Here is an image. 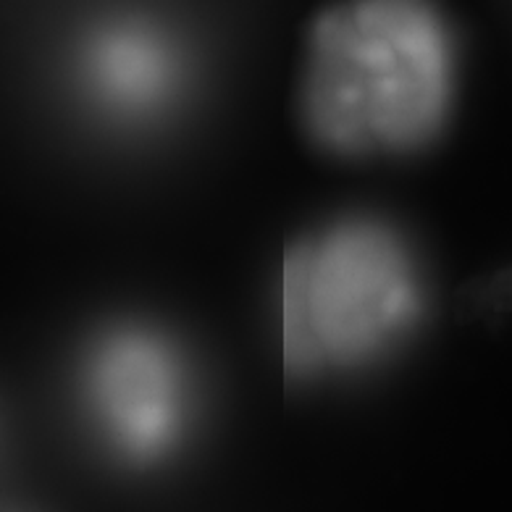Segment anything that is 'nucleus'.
<instances>
[{
  "label": "nucleus",
  "mask_w": 512,
  "mask_h": 512,
  "mask_svg": "<svg viewBox=\"0 0 512 512\" xmlns=\"http://www.w3.org/2000/svg\"><path fill=\"white\" fill-rule=\"evenodd\" d=\"M457 92V40L421 0H347L302 35L295 108L323 153L381 158L421 150L444 132Z\"/></svg>",
  "instance_id": "obj_1"
},
{
  "label": "nucleus",
  "mask_w": 512,
  "mask_h": 512,
  "mask_svg": "<svg viewBox=\"0 0 512 512\" xmlns=\"http://www.w3.org/2000/svg\"><path fill=\"white\" fill-rule=\"evenodd\" d=\"M281 352L292 376L342 379L405 350L428 310L410 239L368 213L331 218L289 247L279 284Z\"/></svg>",
  "instance_id": "obj_2"
},
{
  "label": "nucleus",
  "mask_w": 512,
  "mask_h": 512,
  "mask_svg": "<svg viewBox=\"0 0 512 512\" xmlns=\"http://www.w3.org/2000/svg\"><path fill=\"white\" fill-rule=\"evenodd\" d=\"M77 402L111 463L153 470L192 442L200 415L195 360L163 326L111 321L79 355Z\"/></svg>",
  "instance_id": "obj_3"
},
{
  "label": "nucleus",
  "mask_w": 512,
  "mask_h": 512,
  "mask_svg": "<svg viewBox=\"0 0 512 512\" xmlns=\"http://www.w3.org/2000/svg\"><path fill=\"white\" fill-rule=\"evenodd\" d=\"M69 85L82 113L111 137H150L192 106L195 48L182 29L150 14H108L71 45Z\"/></svg>",
  "instance_id": "obj_4"
}]
</instances>
